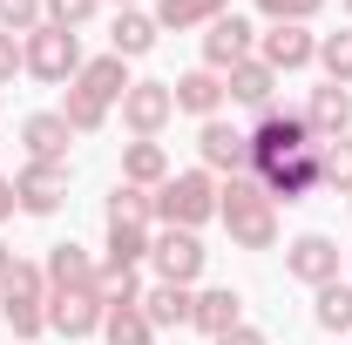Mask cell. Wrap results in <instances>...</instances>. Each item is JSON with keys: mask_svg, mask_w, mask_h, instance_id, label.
Here are the masks:
<instances>
[{"mask_svg": "<svg viewBox=\"0 0 352 345\" xmlns=\"http://www.w3.org/2000/svg\"><path fill=\"white\" fill-rule=\"evenodd\" d=\"M311 318H318V332L352 339V285H346V278H332V285L311 291Z\"/></svg>", "mask_w": 352, "mask_h": 345, "instance_id": "obj_25", "label": "cell"}, {"mask_svg": "<svg viewBox=\"0 0 352 345\" xmlns=\"http://www.w3.org/2000/svg\"><path fill=\"white\" fill-rule=\"evenodd\" d=\"M156 14H142V7H122L116 21H109V54H122V61H142L149 47H156Z\"/></svg>", "mask_w": 352, "mask_h": 345, "instance_id": "obj_23", "label": "cell"}, {"mask_svg": "<svg viewBox=\"0 0 352 345\" xmlns=\"http://www.w3.org/2000/svg\"><path fill=\"white\" fill-rule=\"evenodd\" d=\"M149 264H156V278H163V285H190V291H197V278H204L210 251H204V237H197V230H156Z\"/></svg>", "mask_w": 352, "mask_h": 345, "instance_id": "obj_7", "label": "cell"}, {"mask_svg": "<svg viewBox=\"0 0 352 345\" xmlns=\"http://www.w3.org/2000/svg\"><path fill=\"white\" fill-rule=\"evenodd\" d=\"M21 47H28V75L34 82H75L82 75V41L68 34V27H34V34H21Z\"/></svg>", "mask_w": 352, "mask_h": 345, "instance_id": "obj_5", "label": "cell"}, {"mask_svg": "<svg viewBox=\"0 0 352 345\" xmlns=\"http://www.w3.org/2000/svg\"><path fill=\"white\" fill-rule=\"evenodd\" d=\"M217 216H223V230H230L237 251H278V237H285L278 203L264 197L258 176H223L217 183Z\"/></svg>", "mask_w": 352, "mask_h": 345, "instance_id": "obj_1", "label": "cell"}, {"mask_svg": "<svg viewBox=\"0 0 352 345\" xmlns=\"http://www.w3.org/2000/svg\"><path fill=\"white\" fill-rule=\"evenodd\" d=\"M102 318H109V304L95 291H47V332H61V339H95Z\"/></svg>", "mask_w": 352, "mask_h": 345, "instance_id": "obj_13", "label": "cell"}, {"mask_svg": "<svg viewBox=\"0 0 352 345\" xmlns=\"http://www.w3.org/2000/svg\"><path fill=\"white\" fill-rule=\"evenodd\" d=\"M109 7H116V14H122V7H135V0H109Z\"/></svg>", "mask_w": 352, "mask_h": 345, "instance_id": "obj_41", "label": "cell"}, {"mask_svg": "<svg viewBox=\"0 0 352 345\" xmlns=\"http://www.w3.org/2000/svg\"><path fill=\"white\" fill-rule=\"evenodd\" d=\"M0 318L14 325V339L34 345L47 332V271L28 258H14V271L0 278Z\"/></svg>", "mask_w": 352, "mask_h": 345, "instance_id": "obj_2", "label": "cell"}, {"mask_svg": "<svg viewBox=\"0 0 352 345\" xmlns=\"http://www.w3.org/2000/svg\"><path fill=\"white\" fill-rule=\"evenodd\" d=\"M95 14H102V0H41V21L47 27H68V34H82Z\"/></svg>", "mask_w": 352, "mask_h": 345, "instance_id": "obj_34", "label": "cell"}, {"mask_svg": "<svg viewBox=\"0 0 352 345\" xmlns=\"http://www.w3.org/2000/svg\"><path fill=\"white\" fill-rule=\"evenodd\" d=\"M305 129H311V142H332V135H346L352 129V88H339V82H318L305 95Z\"/></svg>", "mask_w": 352, "mask_h": 345, "instance_id": "obj_16", "label": "cell"}, {"mask_svg": "<svg viewBox=\"0 0 352 345\" xmlns=\"http://www.w3.org/2000/svg\"><path fill=\"white\" fill-rule=\"evenodd\" d=\"M61 122H68L75 135H102V129H109V109H102L95 95H82V88L68 82V95H61Z\"/></svg>", "mask_w": 352, "mask_h": 345, "instance_id": "obj_31", "label": "cell"}, {"mask_svg": "<svg viewBox=\"0 0 352 345\" xmlns=\"http://www.w3.org/2000/svg\"><path fill=\"white\" fill-rule=\"evenodd\" d=\"M285 271L298 278V285H332L339 278V237H325V230H298L292 244H285Z\"/></svg>", "mask_w": 352, "mask_h": 345, "instance_id": "obj_10", "label": "cell"}, {"mask_svg": "<svg viewBox=\"0 0 352 345\" xmlns=\"http://www.w3.org/2000/svg\"><path fill=\"white\" fill-rule=\"evenodd\" d=\"M88 291H95V298L109 304V311H122V304H142V278H135L129 264H102Z\"/></svg>", "mask_w": 352, "mask_h": 345, "instance_id": "obj_28", "label": "cell"}, {"mask_svg": "<svg viewBox=\"0 0 352 345\" xmlns=\"http://www.w3.org/2000/svg\"><path fill=\"white\" fill-rule=\"evenodd\" d=\"M217 345H271V339H264L258 325H230V332H223V339H217Z\"/></svg>", "mask_w": 352, "mask_h": 345, "instance_id": "obj_38", "label": "cell"}, {"mask_svg": "<svg viewBox=\"0 0 352 345\" xmlns=\"http://www.w3.org/2000/svg\"><path fill=\"white\" fill-rule=\"evenodd\" d=\"M75 88L95 95L102 109H122V95H129V61H122V54H95V61H82Z\"/></svg>", "mask_w": 352, "mask_h": 345, "instance_id": "obj_21", "label": "cell"}, {"mask_svg": "<svg viewBox=\"0 0 352 345\" xmlns=\"http://www.w3.org/2000/svg\"><path fill=\"white\" fill-rule=\"evenodd\" d=\"M41 271H47V291H88L102 264L88 258V244L68 237V244H47V264H41Z\"/></svg>", "mask_w": 352, "mask_h": 345, "instance_id": "obj_18", "label": "cell"}, {"mask_svg": "<svg viewBox=\"0 0 352 345\" xmlns=\"http://www.w3.org/2000/svg\"><path fill=\"white\" fill-rule=\"evenodd\" d=\"M0 27L7 34H34L41 27V0H0Z\"/></svg>", "mask_w": 352, "mask_h": 345, "instance_id": "obj_36", "label": "cell"}, {"mask_svg": "<svg viewBox=\"0 0 352 345\" xmlns=\"http://www.w3.org/2000/svg\"><path fill=\"white\" fill-rule=\"evenodd\" d=\"M251 54H258V27H251L244 14H217V21L204 27V68L230 75V68L251 61Z\"/></svg>", "mask_w": 352, "mask_h": 345, "instance_id": "obj_11", "label": "cell"}, {"mask_svg": "<svg viewBox=\"0 0 352 345\" xmlns=\"http://www.w3.org/2000/svg\"><path fill=\"white\" fill-rule=\"evenodd\" d=\"M102 216H109V223H149V216H156V190L116 183V190L102 197Z\"/></svg>", "mask_w": 352, "mask_h": 345, "instance_id": "obj_29", "label": "cell"}, {"mask_svg": "<svg viewBox=\"0 0 352 345\" xmlns=\"http://www.w3.org/2000/svg\"><path fill=\"white\" fill-rule=\"evenodd\" d=\"M217 14H230V0H156V27H163V34H190V27H210Z\"/></svg>", "mask_w": 352, "mask_h": 345, "instance_id": "obj_26", "label": "cell"}, {"mask_svg": "<svg viewBox=\"0 0 352 345\" xmlns=\"http://www.w3.org/2000/svg\"><path fill=\"white\" fill-rule=\"evenodd\" d=\"M318 68H325V82L352 88V27H339V34H318Z\"/></svg>", "mask_w": 352, "mask_h": 345, "instance_id": "obj_33", "label": "cell"}, {"mask_svg": "<svg viewBox=\"0 0 352 345\" xmlns=\"http://www.w3.org/2000/svg\"><path fill=\"white\" fill-rule=\"evenodd\" d=\"M223 95H230L237 109H258V115H264V109H278V75L251 54V61H237V68L223 75Z\"/></svg>", "mask_w": 352, "mask_h": 345, "instance_id": "obj_19", "label": "cell"}, {"mask_svg": "<svg viewBox=\"0 0 352 345\" xmlns=\"http://www.w3.org/2000/svg\"><path fill=\"white\" fill-rule=\"evenodd\" d=\"M102 339H109V345H156V332H149L142 304H122V311L102 318Z\"/></svg>", "mask_w": 352, "mask_h": 345, "instance_id": "obj_32", "label": "cell"}, {"mask_svg": "<svg viewBox=\"0 0 352 345\" xmlns=\"http://www.w3.org/2000/svg\"><path fill=\"white\" fill-rule=\"evenodd\" d=\"M149 244H156V230L149 223H109V264H149Z\"/></svg>", "mask_w": 352, "mask_h": 345, "instance_id": "obj_30", "label": "cell"}, {"mask_svg": "<svg viewBox=\"0 0 352 345\" xmlns=\"http://www.w3.org/2000/svg\"><path fill=\"white\" fill-rule=\"evenodd\" d=\"M190 298H197L190 285H163V278H156V285L142 291V318H149V332H183V325H190Z\"/></svg>", "mask_w": 352, "mask_h": 345, "instance_id": "obj_22", "label": "cell"}, {"mask_svg": "<svg viewBox=\"0 0 352 345\" xmlns=\"http://www.w3.org/2000/svg\"><path fill=\"white\" fill-rule=\"evenodd\" d=\"M14 197H21V216H54L68 203V163H21Z\"/></svg>", "mask_w": 352, "mask_h": 345, "instance_id": "obj_12", "label": "cell"}, {"mask_svg": "<svg viewBox=\"0 0 352 345\" xmlns=\"http://www.w3.org/2000/svg\"><path fill=\"white\" fill-rule=\"evenodd\" d=\"M170 115H176L170 82H129V95H122V129L135 142H156V135L170 129Z\"/></svg>", "mask_w": 352, "mask_h": 345, "instance_id": "obj_9", "label": "cell"}, {"mask_svg": "<svg viewBox=\"0 0 352 345\" xmlns=\"http://www.w3.org/2000/svg\"><path fill=\"white\" fill-rule=\"evenodd\" d=\"M311 156H318V190H339V197H352V135L318 142Z\"/></svg>", "mask_w": 352, "mask_h": 345, "instance_id": "obj_27", "label": "cell"}, {"mask_svg": "<svg viewBox=\"0 0 352 345\" xmlns=\"http://www.w3.org/2000/svg\"><path fill=\"white\" fill-rule=\"evenodd\" d=\"M311 149V129L298 109H264L258 129H251V170H271V163H292Z\"/></svg>", "mask_w": 352, "mask_h": 345, "instance_id": "obj_4", "label": "cell"}, {"mask_svg": "<svg viewBox=\"0 0 352 345\" xmlns=\"http://www.w3.org/2000/svg\"><path fill=\"white\" fill-rule=\"evenodd\" d=\"M14 75H28V47H21V34L0 27V88L14 82Z\"/></svg>", "mask_w": 352, "mask_h": 345, "instance_id": "obj_37", "label": "cell"}, {"mask_svg": "<svg viewBox=\"0 0 352 345\" xmlns=\"http://www.w3.org/2000/svg\"><path fill=\"white\" fill-rule=\"evenodd\" d=\"M311 149H318V142H311ZM292 156V163H271V170H251L264 183V197H271V203H305V197H318V156Z\"/></svg>", "mask_w": 352, "mask_h": 345, "instance_id": "obj_15", "label": "cell"}, {"mask_svg": "<svg viewBox=\"0 0 352 345\" xmlns=\"http://www.w3.org/2000/svg\"><path fill=\"white\" fill-rule=\"evenodd\" d=\"M21 142H28V163H68L75 129L61 122V109H41V115H28V122H21Z\"/></svg>", "mask_w": 352, "mask_h": 345, "instance_id": "obj_20", "label": "cell"}, {"mask_svg": "<svg viewBox=\"0 0 352 345\" xmlns=\"http://www.w3.org/2000/svg\"><path fill=\"white\" fill-rule=\"evenodd\" d=\"M170 95H176V109L183 115H197V122H210V115H223V75L217 68H190V75H176L170 82Z\"/></svg>", "mask_w": 352, "mask_h": 345, "instance_id": "obj_17", "label": "cell"}, {"mask_svg": "<svg viewBox=\"0 0 352 345\" xmlns=\"http://www.w3.org/2000/svg\"><path fill=\"white\" fill-rule=\"evenodd\" d=\"M14 210H21V197H14V176H0V223H7Z\"/></svg>", "mask_w": 352, "mask_h": 345, "instance_id": "obj_39", "label": "cell"}, {"mask_svg": "<svg viewBox=\"0 0 352 345\" xmlns=\"http://www.w3.org/2000/svg\"><path fill=\"white\" fill-rule=\"evenodd\" d=\"M197 156L210 176H251V129L210 115V122H197Z\"/></svg>", "mask_w": 352, "mask_h": 345, "instance_id": "obj_6", "label": "cell"}, {"mask_svg": "<svg viewBox=\"0 0 352 345\" xmlns=\"http://www.w3.org/2000/svg\"><path fill=\"white\" fill-rule=\"evenodd\" d=\"M156 216H163V230H204L217 216V176L210 170H170V183L156 190Z\"/></svg>", "mask_w": 352, "mask_h": 345, "instance_id": "obj_3", "label": "cell"}, {"mask_svg": "<svg viewBox=\"0 0 352 345\" xmlns=\"http://www.w3.org/2000/svg\"><path fill=\"white\" fill-rule=\"evenodd\" d=\"M122 183L163 190V183H170V149H163V142H129V149H122Z\"/></svg>", "mask_w": 352, "mask_h": 345, "instance_id": "obj_24", "label": "cell"}, {"mask_svg": "<svg viewBox=\"0 0 352 345\" xmlns=\"http://www.w3.org/2000/svg\"><path fill=\"white\" fill-rule=\"evenodd\" d=\"M7 271H14V244L0 237V278H7Z\"/></svg>", "mask_w": 352, "mask_h": 345, "instance_id": "obj_40", "label": "cell"}, {"mask_svg": "<svg viewBox=\"0 0 352 345\" xmlns=\"http://www.w3.org/2000/svg\"><path fill=\"white\" fill-rule=\"evenodd\" d=\"M258 61L285 82V75H298V68L318 61V34L298 27V21H278V27H264V34H258Z\"/></svg>", "mask_w": 352, "mask_h": 345, "instance_id": "obj_8", "label": "cell"}, {"mask_svg": "<svg viewBox=\"0 0 352 345\" xmlns=\"http://www.w3.org/2000/svg\"><path fill=\"white\" fill-rule=\"evenodd\" d=\"M325 0H258V14L278 27V21H298V27H311V14H318Z\"/></svg>", "mask_w": 352, "mask_h": 345, "instance_id": "obj_35", "label": "cell"}, {"mask_svg": "<svg viewBox=\"0 0 352 345\" xmlns=\"http://www.w3.org/2000/svg\"><path fill=\"white\" fill-rule=\"evenodd\" d=\"M339 7H346V14H352V0H339Z\"/></svg>", "mask_w": 352, "mask_h": 345, "instance_id": "obj_42", "label": "cell"}, {"mask_svg": "<svg viewBox=\"0 0 352 345\" xmlns=\"http://www.w3.org/2000/svg\"><path fill=\"white\" fill-rule=\"evenodd\" d=\"M190 325H197L204 339H223L230 325H244V291H237V285H197Z\"/></svg>", "mask_w": 352, "mask_h": 345, "instance_id": "obj_14", "label": "cell"}]
</instances>
